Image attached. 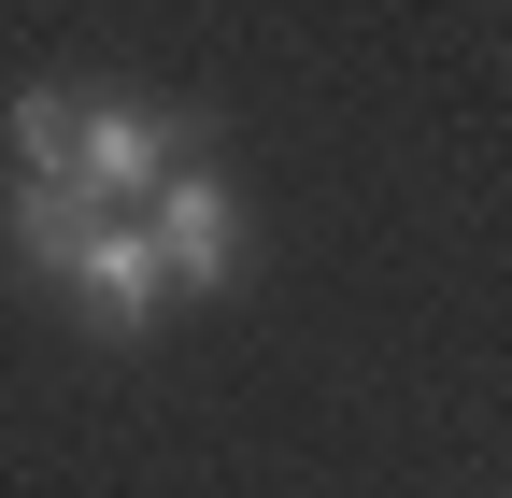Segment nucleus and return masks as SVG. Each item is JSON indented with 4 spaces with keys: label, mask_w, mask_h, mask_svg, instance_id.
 Wrapping results in <instances>:
<instances>
[{
    "label": "nucleus",
    "mask_w": 512,
    "mask_h": 498,
    "mask_svg": "<svg viewBox=\"0 0 512 498\" xmlns=\"http://www.w3.org/2000/svg\"><path fill=\"white\" fill-rule=\"evenodd\" d=\"M143 228H157V257H171L185 299H228L242 285V200H228V171H171L143 200Z\"/></svg>",
    "instance_id": "nucleus-1"
},
{
    "label": "nucleus",
    "mask_w": 512,
    "mask_h": 498,
    "mask_svg": "<svg viewBox=\"0 0 512 498\" xmlns=\"http://www.w3.org/2000/svg\"><path fill=\"white\" fill-rule=\"evenodd\" d=\"M171 171H200L185 114H157V100H86V200H157Z\"/></svg>",
    "instance_id": "nucleus-2"
},
{
    "label": "nucleus",
    "mask_w": 512,
    "mask_h": 498,
    "mask_svg": "<svg viewBox=\"0 0 512 498\" xmlns=\"http://www.w3.org/2000/svg\"><path fill=\"white\" fill-rule=\"evenodd\" d=\"M72 299L128 342V328H157V299H171V257H157V228H100L86 242V271H72Z\"/></svg>",
    "instance_id": "nucleus-3"
},
{
    "label": "nucleus",
    "mask_w": 512,
    "mask_h": 498,
    "mask_svg": "<svg viewBox=\"0 0 512 498\" xmlns=\"http://www.w3.org/2000/svg\"><path fill=\"white\" fill-rule=\"evenodd\" d=\"M100 228H114V214L86 200V185H29V171H15V257H29V271H57V285H72Z\"/></svg>",
    "instance_id": "nucleus-4"
},
{
    "label": "nucleus",
    "mask_w": 512,
    "mask_h": 498,
    "mask_svg": "<svg viewBox=\"0 0 512 498\" xmlns=\"http://www.w3.org/2000/svg\"><path fill=\"white\" fill-rule=\"evenodd\" d=\"M15 157H29V185H86V100L72 86H29L15 100Z\"/></svg>",
    "instance_id": "nucleus-5"
}]
</instances>
